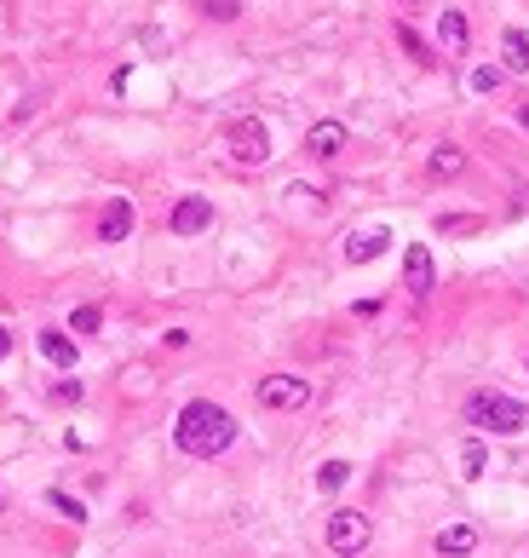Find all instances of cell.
I'll list each match as a JSON object with an SVG mask.
<instances>
[{
  "label": "cell",
  "instance_id": "obj_24",
  "mask_svg": "<svg viewBox=\"0 0 529 558\" xmlns=\"http://www.w3.org/2000/svg\"><path fill=\"white\" fill-rule=\"evenodd\" d=\"M518 127H524V133H529V104H524V110H518Z\"/></svg>",
  "mask_w": 529,
  "mask_h": 558
},
{
  "label": "cell",
  "instance_id": "obj_21",
  "mask_svg": "<svg viewBox=\"0 0 529 558\" xmlns=\"http://www.w3.org/2000/svg\"><path fill=\"white\" fill-rule=\"evenodd\" d=\"M437 231H449V236H460V231H478V219H466V213H443V219H437Z\"/></svg>",
  "mask_w": 529,
  "mask_h": 558
},
{
  "label": "cell",
  "instance_id": "obj_19",
  "mask_svg": "<svg viewBox=\"0 0 529 558\" xmlns=\"http://www.w3.org/2000/svg\"><path fill=\"white\" fill-rule=\"evenodd\" d=\"M98 323H104V311H98V305H75V317H69L75 334H98Z\"/></svg>",
  "mask_w": 529,
  "mask_h": 558
},
{
  "label": "cell",
  "instance_id": "obj_22",
  "mask_svg": "<svg viewBox=\"0 0 529 558\" xmlns=\"http://www.w3.org/2000/svg\"><path fill=\"white\" fill-rule=\"evenodd\" d=\"M501 87V70H472V93H495Z\"/></svg>",
  "mask_w": 529,
  "mask_h": 558
},
{
  "label": "cell",
  "instance_id": "obj_5",
  "mask_svg": "<svg viewBox=\"0 0 529 558\" xmlns=\"http://www.w3.org/2000/svg\"><path fill=\"white\" fill-rule=\"evenodd\" d=\"M311 403V386L299 374H265L259 380V409H305Z\"/></svg>",
  "mask_w": 529,
  "mask_h": 558
},
{
  "label": "cell",
  "instance_id": "obj_15",
  "mask_svg": "<svg viewBox=\"0 0 529 558\" xmlns=\"http://www.w3.org/2000/svg\"><path fill=\"white\" fill-rule=\"evenodd\" d=\"M437 35H443V52H466V18L460 12H443Z\"/></svg>",
  "mask_w": 529,
  "mask_h": 558
},
{
  "label": "cell",
  "instance_id": "obj_6",
  "mask_svg": "<svg viewBox=\"0 0 529 558\" xmlns=\"http://www.w3.org/2000/svg\"><path fill=\"white\" fill-rule=\"evenodd\" d=\"M167 225H173L179 236H202L207 225H213V202H207V196H184V202H173Z\"/></svg>",
  "mask_w": 529,
  "mask_h": 558
},
{
  "label": "cell",
  "instance_id": "obj_7",
  "mask_svg": "<svg viewBox=\"0 0 529 558\" xmlns=\"http://www.w3.org/2000/svg\"><path fill=\"white\" fill-rule=\"evenodd\" d=\"M403 282H409L414 300L432 294V254H426V242H409V254H403Z\"/></svg>",
  "mask_w": 529,
  "mask_h": 558
},
{
  "label": "cell",
  "instance_id": "obj_2",
  "mask_svg": "<svg viewBox=\"0 0 529 558\" xmlns=\"http://www.w3.org/2000/svg\"><path fill=\"white\" fill-rule=\"evenodd\" d=\"M466 420L483 426V432L512 438V432H524V426H529V409L518 403V397H506V392H472V397H466Z\"/></svg>",
  "mask_w": 529,
  "mask_h": 558
},
{
  "label": "cell",
  "instance_id": "obj_14",
  "mask_svg": "<svg viewBox=\"0 0 529 558\" xmlns=\"http://www.w3.org/2000/svg\"><path fill=\"white\" fill-rule=\"evenodd\" d=\"M460 167H466V150H460V144H437L432 150V179H455Z\"/></svg>",
  "mask_w": 529,
  "mask_h": 558
},
{
  "label": "cell",
  "instance_id": "obj_17",
  "mask_svg": "<svg viewBox=\"0 0 529 558\" xmlns=\"http://www.w3.org/2000/svg\"><path fill=\"white\" fill-rule=\"evenodd\" d=\"M397 41H403V52H409L414 64H432V47H426V41H420L409 24H397Z\"/></svg>",
  "mask_w": 529,
  "mask_h": 558
},
{
  "label": "cell",
  "instance_id": "obj_4",
  "mask_svg": "<svg viewBox=\"0 0 529 558\" xmlns=\"http://www.w3.org/2000/svg\"><path fill=\"white\" fill-rule=\"evenodd\" d=\"M322 535H328V547H334L340 558H351L357 547H368V512L340 507L334 518H328V530H322Z\"/></svg>",
  "mask_w": 529,
  "mask_h": 558
},
{
  "label": "cell",
  "instance_id": "obj_20",
  "mask_svg": "<svg viewBox=\"0 0 529 558\" xmlns=\"http://www.w3.org/2000/svg\"><path fill=\"white\" fill-rule=\"evenodd\" d=\"M483 461H489V455H483V443H478V438H466V449H460V466H466V478H478Z\"/></svg>",
  "mask_w": 529,
  "mask_h": 558
},
{
  "label": "cell",
  "instance_id": "obj_25",
  "mask_svg": "<svg viewBox=\"0 0 529 558\" xmlns=\"http://www.w3.org/2000/svg\"><path fill=\"white\" fill-rule=\"evenodd\" d=\"M0 512H6V495H0Z\"/></svg>",
  "mask_w": 529,
  "mask_h": 558
},
{
  "label": "cell",
  "instance_id": "obj_1",
  "mask_svg": "<svg viewBox=\"0 0 529 558\" xmlns=\"http://www.w3.org/2000/svg\"><path fill=\"white\" fill-rule=\"evenodd\" d=\"M173 443H179L184 455H196V461H213V455H225L230 443H236V420H230V409L196 397V403H184L179 420H173Z\"/></svg>",
  "mask_w": 529,
  "mask_h": 558
},
{
  "label": "cell",
  "instance_id": "obj_18",
  "mask_svg": "<svg viewBox=\"0 0 529 558\" xmlns=\"http://www.w3.org/2000/svg\"><path fill=\"white\" fill-rule=\"evenodd\" d=\"M46 507H58V512H64V518H75V524L87 518V507H81L75 495H64V489H46Z\"/></svg>",
  "mask_w": 529,
  "mask_h": 558
},
{
  "label": "cell",
  "instance_id": "obj_8",
  "mask_svg": "<svg viewBox=\"0 0 529 558\" xmlns=\"http://www.w3.org/2000/svg\"><path fill=\"white\" fill-rule=\"evenodd\" d=\"M133 236V202L127 196H110V208L98 219V242H127Z\"/></svg>",
  "mask_w": 529,
  "mask_h": 558
},
{
  "label": "cell",
  "instance_id": "obj_16",
  "mask_svg": "<svg viewBox=\"0 0 529 558\" xmlns=\"http://www.w3.org/2000/svg\"><path fill=\"white\" fill-rule=\"evenodd\" d=\"M345 478H351V466H345V461H322L317 466V489H328V495L345 489Z\"/></svg>",
  "mask_w": 529,
  "mask_h": 558
},
{
  "label": "cell",
  "instance_id": "obj_13",
  "mask_svg": "<svg viewBox=\"0 0 529 558\" xmlns=\"http://www.w3.org/2000/svg\"><path fill=\"white\" fill-rule=\"evenodd\" d=\"M501 58H506V70H518V75L529 70V35L524 29H506L501 35Z\"/></svg>",
  "mask_w": 529,
  "mask_h": 558
},
{
  "label": "cell",
  "instance_id": "obj_3",
  "mask_svg": "<svg viewBox=\"0 0 529 558\" xmlns=\"http://www.w3.org/2000/svg\"><path fill=\"white\" fill-rule=\"evenodd\" d=\"M225 150L242 167H259L265 156H271V133H265V121H253V116L230 121V127H225Z\"/></svg>",
  "mask_w": 529,
  "mask_h": 558
},
{
  "label": "cell",
  "instance_id": "obj_9",
  "mask_svg": "<svg viewBox=\"0 0 529 558\" xmlns=\"http://www.w3.org/2000/svg\"><path fill=\"white\" fill-rule=\"evenodd\" d=\"M391 248V231L386 225H374V231H357L345 242V265H368V259H380Z\"/></svg>",
  "mask_w": 529,
  "mask_h": 558
},
{
  "label": "cell",
  "instance_id": "obj_12",
  "mask_svg": "<svg viewBox=\"0 0 529 558\" xmlns=\"http://www.w3.org/2000/svg\"><path fill=\"white\" fill-rule=\"evenodd\" d=\"M478 547V530L472 524H449V530H437V553L443 558H460V553H472Z\"/></svg>",
  "mask_w": 529,
  "mask_h": 558
},
{
  "label": "cell",
  "instance_id": "obj_11",
  "mask_svg": "<svg viewBox=\"0 0 529 558\" xmlns=\"http://www.w3.org/2000/svg\"><path fill=\"white\" fill-rule=\"evenodd\" d=\"M35 346H41L46 363H58V369H75V340H69L64 328H41V340H35Z\"/></svg>",
  "mask_w": 529,
  "mask_h": 558
},
{
  "label": "cell",
  "instance_id": "obj_26",
  "mask_svg": "<svg viewBox=\"0 0 529 558\" xmlns=\"http://www.w3.org/2000/svg\"><path fill=\"white\" fill-rule=\"evenodd\" d=\"M403 6H409V0H403Z\"/></svg>",
  "mask_w": 529,
  "mask_h": 558
},
{
  "label": "cell",
  "instance_id": "obj_23",
  "mask_svg": "<svg viewBox=\"0 0 529 558\" xmlns=\"http://www.w3.org/2000/svg\"><path fill=\"white\" fill-rule=\"evenodd\" d=\"M6 351H12V334H6V328H0V357H6Z\"/></svg>",
  "mask_w": 529,
  "mask_h": 558
},
{
  "label": "cell",
  "instance_id": "obj_10",
  "mask_svg": "<svg viewBox=\"0 0 529 558\" xmlns=\"http://www.w3.org/2000/svg\"><path fill=\"white\" fill-rule=\"evenodd\" d=\"M305 150H311L317 162H328V156H340V150H345V127H340V121H317V127L305 133Z\"/></svg>",
  "mask_w": 529,
  "mask_h": 558
}]
</instances>
